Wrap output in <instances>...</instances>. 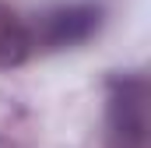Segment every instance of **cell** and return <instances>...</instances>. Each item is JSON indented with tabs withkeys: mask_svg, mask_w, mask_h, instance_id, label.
<instances>
[{
	"mask_svg": "<svg viewBox=\"0 0 151 148\" xmlns=\"http://www.w3.org/2000/svg\"><path fill=\"white\" fill-rule=\"evenodd\" d=\"M148 78L137 71L113 74L106 85V145L148 148Z\"/></svg>",
	"mask_w": 151,
	"mask_h": 148,
	"instance_id": "6da1fadb",
	"label": "cell"
},
{
	"mask_svg": "<svg viewBox=\"0 0 151 148\" xmlns=\"http://www.w3.org/2000/svg\"><path fill=\"white\" fill-rule=\"evenodd\" d=\"M102 4L95 0H70V4H53L42 7L39 14H28V36L32 53H60L74 49L102 28Z\"/></svg>",
	"mask_w": 151,
	"mask_h": 148,
	"instance_id": "7a4b0ae2",
	"label": "cell"
},
{
	"mask_svg": "<svg viewBox=\"0 0 151 148\" xmlns=\"http://www.w3.org/2000/svg\"><path fill=\"white\" fill-rule=\"evenodd\" d=\"M32 57L35 53H32V36H28V14L0 0V71L21 67Z\"/></svg>",
	"mask_w": 151,
	"mask_h": 148,
	"instance_id": "3957f363",
	"label": "cell"
},
{
	"mask_svg": "<svg viewBox=\"0 0 151 148\" xmlns=\"http://www.w3.org/2000/svg\"><path fill=\"white\" fill-rule=\"evenodd\" d=\"M0 148H14V145H7V141H0Z\"/></svg>",
	"mask_w": 151,
	"mask_h": 148,
	"instance_id": "277c9868",
	"label": "cell"
}]
</instances>
